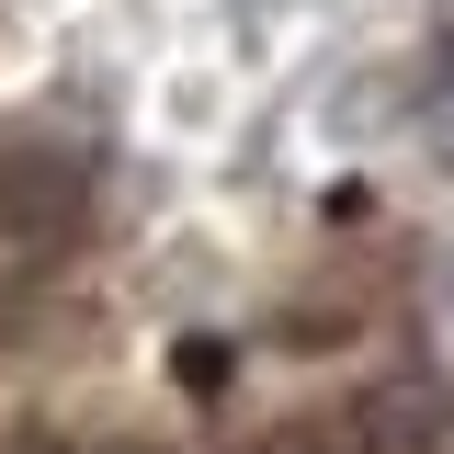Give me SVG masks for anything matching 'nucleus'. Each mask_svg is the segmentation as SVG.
<instances>
[{
  "label": "nucleus",
  "instance_id": "nucleus-1",
  "mask_svg": "<svg viewBox=\"0 0 454 454\" xmlns=\"http://www.w3.org/2000/svg\"><path fill=\"white\" fill-rule=\"evenodd\" d=\"M340 420H352L364 454H443L454 443V375L443 364H387L375 387L340 397Z\"/></svg>",
  "mask_w": 454,
  "mask_h": 454
},
{
  "label": "nucleus",
  "instance_id": "nucleus-3",
  "mask_svg": "<svg viewBox=\"0 0 454 454\" xmlns=\"http://www.w3.org/2000/svg\"><path fill=\"white\" fill-rule=\"evenodd\" d=\"M420 114H432V148L454 160V23H443V46H432V68H420Z\"/></svg>",
  "mask_w": 454,
  "mask_h": 454
},
{
  "label": "nucleus",
  "instance_id": "nucleus-4",
  "mask_svg": "<svg viewBox=\"0 0 454 454\" xmlns=\"http://www.w3.org/2000/svg\"><path fill=\"white\" fill-rule=\"evenodd\" d=\"M0 454H103V443H80V432H12Z\"/></svg>",
  "mask_w": 454,
  "mask_h": 454
},
{
  "label": "nucleus",
  "instance_id": "nucleus-2",
  "mask_svg": "<svg viewBox=\"0 0 454 454\" xmlns=\"http://www.w3.org/2000/svg\"><path fill=\"white\" fill-rule=\"evenodd\" d=\"M250 454H364V443H352V420H340V409H307V420H273Z\"/></svg>",
  "mask_w": 454,
  "mask_h": 454
}]
</instances>
